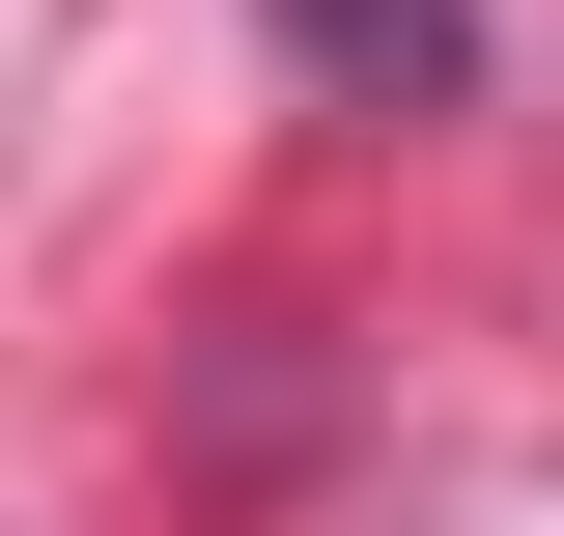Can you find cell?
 I'll list each match as a JSON object with an SVG mask.
<instances>
[]
</instances>
